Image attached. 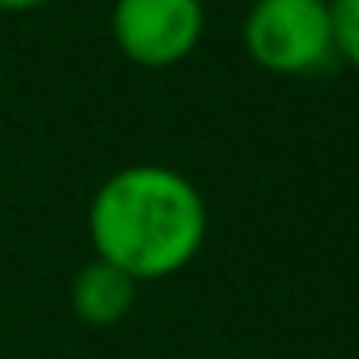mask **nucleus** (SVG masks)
<instances>
[{
	"label": "nucleus",
	"instance_id": "20e7f679",
	"mask_svg": "<svg viewBox=\"0 0 359 359\" xmlns=\"http://www.w3.org/2000/svg\"><path fill=\"white\" fill-rule=\"evenodd\" d=\"M135 297H140V282L128 271L104 263V259H93L78 271L70 286V302L74 313H78L86 325L93 328H112L132 313Z\"/></svg>",
	"mask_w": 359,
	"mask_h": 359
},
{
	"label": "nucleus",
	"instance_id": "7ed1b4c3",
	"mask_svg": "<svg viewBox=\"0 0 359 359\" xmlns=\"http://www.w3.org/2000/svg\"><path fill=\"white\" fill-rule=\"evenodd\" d=\"M205 32L201 0H116L112 39L128 62L143 70H166L186 62Z\"/></svg>",
	"mask_w": 359,
	"mask_h": 359
},
{
	"label": "nucleus",
	"instance_id": "f257e3e1",
	"mask_svg": "<svg viewBox=\"0 0 359 359\" xmlns=\"http://www.w3.org/2000/svg\"><path fill=\"white\" fill-rule=\"evenodd\" d=\"M209 209L186 174L163 163H132L97 186L89 201L93 255L155 282L186 271L205 248Z\"/></svg>",
	"mask_w": 359,
	"mask_h": 359
},
{
	"label": "nucleus",
	"instance_id": "423d86ee",
	"mask_svg": "<svg viewBox=\"0 0 359 359\" xmlns=\"http://www.w3.org/2000/svg\"><path fill=\"white\" fill-rule=\"evenodd\" d=\"M50 0H0V8L4 12H32V8H43Z\"/></svg>",
	"mask_w": 359,
	"mask_h": 359
},
{
	"label": "nucleus",
	"instance_id": "0eeeda50",
	"mask_svg": "<svg viewBox=\"0 0 359 359\" xmlns=\"http://www.w3.org/2000/svg\"><path fill=\"white\" fill-rule=\"evenodd\" d=\"M320 4H328V0H320Z\"/></svg>",
	"mask_w": 359,
	"mask_h": 359
},
{
	"label": "nucleus",
	"instance_id": "39448f33",
	"mask_svg": "<svg viewBox=\"0 0 359 359\" xmlns=\"http://www.w3.org/2000/svg\"><path fill=\"white\" fill-rule=\"evenodd\" d=\"M328 20L336 55L359 70V0H328Z\"/></svg>",
	"mask_w": 359,
	"mask_h": 359
},
{
	"label": "nucleus",
	"instance_id": "f03ea898",
	"mask_svg": "<svg viewBox=\"0 0 359 359\" xmlns=\"http://www.w3.org/2000/svg\"><path fill=\"white\" fill-rule=\"evenodd\" d=\"M243 47L271 74H313L332 62V20L320 0H255L243 20Z\"/></svg>",
	"mask_w": 359,
	"mask_h": 359
}]
</instances>
